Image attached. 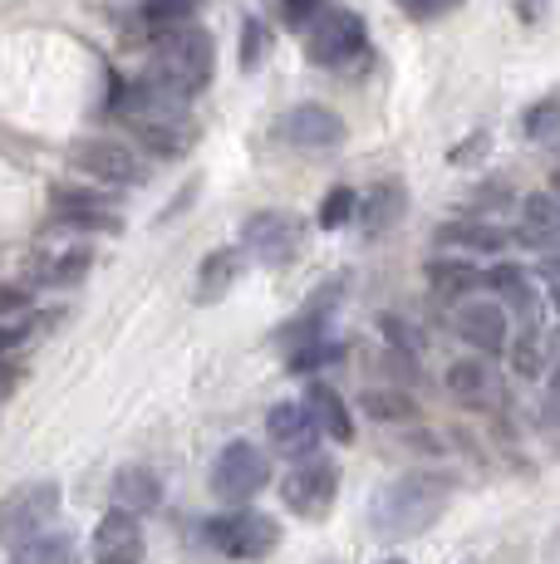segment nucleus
Segmentation results:
<instances>
[{"instance_id":"nucleus-1","label":"nucleus","mask_w":560,"mask_h":564,"mask_svg":"<svg viewBox=\"0 0 560 564\" xmlns=\"http://www.w3.org/2000/svg\"><path fill=\"white\" fill-rule=\"evenodd\" d=\"M452 491H457V481H452L448 471H403L398 481H389L379 496H374L369 506V525L379 540H413L423 535V530H433L438 520H443Z\"/></svg>"},{"instance_id":"nucleus-2","label":"nucleus","mask_w":560,"mask_h":564,"mask_svg":"<svg viewBox=\"0 0 560 564\" xmlns=\"http://www.w3.org/2000/svg\"><path fill=\"white\" fill-rule=\"evenodd\" d=\"M187 99H177L172 89L148 74V79H133L128 89H118L114 108L128 118V128L138 133V143L153 148L158 158H182L192 143H197V123L187 118Z\"/></svg>"},{"instance_id":"nucleus-3","label":"nucleus","mask_w":560,"mask_h":564,"mask_svg":"<svg viewBox=\"0 0 560 564\" xmlns=\"http://www.w3.org/2000/svg\"><path fill=\"white\" fill-rule=\"evenodd\" d=\"M212 69H217V45L212 35L192 20V25H177V30H163L153 45V79L172 89L177 99H192L212 84Z\"/></svg>"},{"instance_id":"nucleus-4","label":"nucleus","mask_w":560,"mask_h":564,"mask_svg":"<svg viewBox=\"0 0 560 564\" xmlns=\"http://www.w3.org/2000/svg\"><path fill=\"white\" fill-rule=\"evenodd\" d=\"M60 501H64L60 481H25V486H15V491L0 501V545L20 550L25 540L45 535L50 520L60 516Z\"/></svg>"},{"instance_id":"nucleus-5","label":"nucleus","mask_w":560,"mask_h":564,"mask_svg":"<svg viewBox=\"0 0 560 564\" xmlns=\"http://www.w3.org/2000/svg\"><path fill=\"white\" fill-rule=\"evenodd\" d=\"M271 486V457L256 442H226L222 457L212 462V496L226 506H246Z\"/></svg>"},{"instance_id":"nucleus-6","label":"nucleus","mask_w":560,"mask_h":564,"mask_svg":"<svg viewBox=\"0 0 560 564\" xmlns=\"http://www.w3.org/2000/svg\"><path fill=\"white\" fill-rule=\"evenodd\" d=\"M207 545L226 560H266L280 545V525L266 511H226L207 520Z\"/></svg>"},{"instance_id":"nucleus-7","label":"nucleus","mask_w":560,"mask_h":564,"mask_svg":"<svg viewBox=\"0 0 560 564\" xmlns=\"http://www.w3.org/2000/svg\"><path fill=\"white\" fill-rule=\"evenodd\" d=\"M335 496H340V466L330 457H320V452L315 457H300L286 471V481H280V501L300 520H320L335 506Z\"/></svg>"},{"instance_id":"nucleus-8","label":"nucleus","mask_w":560,"mask_h":564,"mask_svg":"<svg viewBox=\"0 0 560 564\" xmlns=\"http://www.w3.org/2000/svg\"><path fill=\"white\" fill-rule=\"evenodd\" d=\"M364 45H369V30H364V15H354V10H325L305 35V54L315 64H330V69L359 59Z\"/></svg>"},{"instance_id":"nucleus-9","label":"nucleus","mask_w":560,"mask_h":564,"mask_svg":"<svg viewBox=\"0 0 560 564\" xmlns=\"http://www.w3.org/2000/svg\"><path fill=\"white\" fill-rule=\"evenodd\" d=\"M300 231L305 221L295 212H256L241 226V256H256L261 265H286L300 251Z\"/></svg>"},{"instance_id":"nucleus-10","label":"nucleus","mask_w":560,"mask_h":564,"mask_svg":"<svg viewBox=\"0 0 560 564\" xmlns=\"http://www.w3.org/2000/svg\"><path fill=\"white\" fill-rule=\"evenodd\" d=\"M89 555H94V564H143L148 540H143L138 516H128V511H118V506H114V511L94 525Z\"/></svg>"},{"instance_id":"nucleus-11","label":"nucleus","mask_w":560,"mask_h":564,"mask_svg":"<svg viewBox=\"0 0 560 564\" xmlns=\"http://www.w3.org/2000/svg\"><path fill=\"white\" fill-rule=\"evenodd\" d=\"M60 221L74 231H118V197L94 187H55L50 192Z\"/></svg>"},{"instance_id":"nucleus-12","label":"nucleus","mask_w":560,"mask_h":564,"mask_svg":"<svg viewBox=\"0 0 560 564\" xmlns=\"http://www.w3.org/2000/svg\"><path fill=\"white\" fill-rule=\"evenodd\" d=\"M452 329H457V339L472 344L477 354H502L511 324H506V310L497 300H462V305L452 310Z\"/></svg>"},{"instance_id":"nucleus-13","label":"nucleus","mask_w":560,"mask_h":564,"mask_svg":"<svg viewBox=\"0 0 560 564\" xmlns=\"http://www.w3.org/2000/svg\"><path fill=\"white\" fill-rule=\"evenodd\" d=\"M340 295H344V280H325V285H320L315 295L305 300V310H300L295 319L280 324L276 344H286V349H300V344L330 339V319H335V310H340Z\"/></svg>"},{"instance_id":"nucleus-14","label":"nucleus","mask_w":560,"mask_h":564,"mask_svg":"<svg viewBox=\"0 0 560 564\" xmlns=\"http://www.w3.org/2000/svg\"><path fill=\"white\" fill-rule=\"evenodd\" d=\"M280 133L295 148H310V153H325V148L344 143V118L325 104H295L286 118H280Z\"/></svg>"},{"instance_id":"nucleus-15","label":"nucleus","mask_w":560,"mask_h":564,"mask_svg":"<svg viewBox=\"0 0 560 564\" xmlns=\"http://www.w3.org/2000/svg\"><path fill=\"white\" fill-rule=\"evenodd\" d=\"M69 162L79 172H89L94 182H143L148 177V167L138 162L133 148H123V143H74V153Z\"/></svg>"},{"instance_id":"nucleus-16","label":"nucleus","mask_w":560,"mask_h":564,"mask_svg":"<svg viewBox=\"0 0 560 564\" xmlns=\"http://www.w3.org/2000/svg\"><path fill=\"white\" fill-rule=\"evenodd\" d=\"M266 437L280 457L300 462V457H315V442H320V427L310 422V412L300 403H276L266 412Z\"/></svg>"},{"instance_id":"nucleus-17","label":"nucleus","mask_w":560,"mask_h":564,"mask_svg":"<svg viewBox=\"0 0 560 564\" xmlns=\"http://www.w3.org/2000/svg\"><path fill=\"white\" fill-rule=\"evenodd\" d=\"M482 290H492L502 310H516L526 319V329H536V310H541V300H536V285L521 265H511V260L492 265L487 275H482Z\"/></svg>"},{"instance_id":"nucleus-18","label":"nucleus","mask_w":560,"mask_h":564,"mask_svg":"<svg viewBox=\"0 0 560 564\" xmlns=\"http://www.w3.org/2000/svg\"><path fill=\"white\" fill-rule=\"evenodd\" d=\"M448 393L462 408H497L502 403V383L482 359H462L448 368Z\"/></svg>"},{"instance_id":"nucleus-19","label":"nucleus","mask_w":560,"mask_h":564,"mask_svg":"<svg viewBox=\"0 0 560 564\" xmlns=\"http://www.w3.org/2000/svg\"><path fill=\"white\" fill-rule=\"evenodd\" d=\"M114 506L128 516H148L163 506V481H158L153 466H123L114 476Z\"/></svg>"},{"instance_id":"nucleus-20","label":"nucleus","mask_w":560,"mask_h":564,"mask_svg":"<svg viewBox=\"0 0 560 564\" xmlns=\"http://www.w3.org/2000/svg\"><path fill=\"white\" fill-rule=\"evenodd\" d=\"M310 422L320 427V437H335V442H354V417H349V403L335 393L330 383H310L305 388V403Z\"/></svg>"},{"instance_id":"nucleus-21","label":"nucleus","mask_w":560,"mask_h":564,"mask_svg":"<svg viewBox=\"0 0 560 564\" xmlns=\"http://www.w3.org/2000/svg\"><path fill=\"white\" fill-rule=\"evenodd\" d=\"M403 212H408V192H403V182H398V177L374 182L369 197L359 202V221L369 226L374 236H379V231H394V226L403 221Z\"/></svg>"},{"instance_id":"nucleus-22","label":"nucleus","mask_w":560,"mask_h":564,"mask_svg":"<svg viewBox=\"0 0 560 564\" xmlns=\"http://www.w3.org/2000/svg\"><path fill=\"white\" fill-rule=\"evenodd\" d=\"M241 270H246V256L241 251H212L207 260H202V270H197V300L202 305H217V300L226 295V290L241 280Z\"/></svg>"},{"instance_id":"nucleus-23","label":"nucleus","mask_w":560,"mask_h":564,"mask_svg":"<svg viewBox=\"0 0 560 564\" xmlns=\"http://www.w3.org/2000/svg\"><path fill=\"white\" fill-rule=\"evenodd\" d=\"M10 564H79V540L69 530H45V535L25 540Z\"/></svg>"},{"instance_id":"nucleus-24","label":"nucleus","mask_w":560,"mask_h":564,"mask_svg":"<svg viewBox=\"0 0 560 564\" xmlns=\"http://www.w3.org/2000/svg\"><path fill=\"white\" fill-rule=\"evenodd\" d=\"M438 241H443V246H467V251L492 256V251H506V241H511V236H506L502 226H492V221H448L443 231H438Z\"/></svg>"},{"instance_id":"nucleus-25","label":"nucleus","mask_w":560,"mask_h":564,"mask_svg":"<svg viewBox=\"0 0 560 564\" xmlns=\"http://www.w3.org/2000/svg\"><path fill=\"white\" fill-rule=\"evenodd\" d=\"M359 408L369 412L374 422H413V417H418L413 393H403L398 383H374L369 393L359 398Z\"/></svg>"},{"instance_id":"nucleus-26","label":"nucleus","mask_w":560,"mask_h":564,"mask_svg":"<svg viewBox=\"0 0 560 564\" xmlns=\"http://www.w3.org/2000/svg\"><path fill=\"white\" fill-rule=\"evenodd\" d=\"M428 280H433L438 295H472V290H482V270H472L467 260H448V256L428 260Z\"/></svg>"},{"instance_id":"nucleus-27","label":"nucleus","mask_w":560,"mask_h":564,"mask_svg":"<svg viewBox=\"0 0 560 564\" xmlns=\"http://www.w3.org/2000/svg\"><path fill=\"white\" fill-rule=\"evenodd\" d=\"M197 6H202V0H143V6H138V15H143V25H153L158 35H163V30L192 25V20H197Z\"/></svg>"},{"instance_id":"nucleus-28","label":"nucleus","mask_w":560,"mask_h":564,"mask_svg":"<svg viewBox=\"0 0 560 564\" xmlns=\"http://www.w3.org/2000/svg\"><path fill=\"white\" fill-rule=\"evenodd\" d=\"M344 359V344L340 339H315V344H300V349H290L286 368L290 373H320V368L340 364Z\"/></svg>"},{"instance_id":"nucleus-29","label":"nucleus","mask_w":560,"mask_h":564,"mask_svg":"<svg viewBox=\"0 0 560 564\" xmlns=\"http://www.w3.org/2000/svg\"><path fill=\"white\" fill-rule=\"evenodd\" d=\"M511 349V368L521 378H541V368H546V339L536 329H526L516 344H506Z\"/></svg>"},{"instance_id":"nucleus-30","label":"nucleus","mask_w":560,"mask_h":564,"mask_svg":"<svg viewBox=\"0 0 560 564\" xmlns=\"http://www.w3.org/2000/svg\"><path fill=\"white\" fill-rule=\"evenodd\" d=\"M84 275H89V251H64L55 260H45V270H40L45 285H79Z\"/></svg>"},{"instance_id":"nucleus-31","label":"nucleus","mask_w":560,"mask_h":564,"mask_svg":"<svg viewBox=\"0 0 560 564\" xmlns=\"http://www.w3.org/2000/svg\"><path fill=\"white\" fill-rule=\"evenodd\" d=\"M354 212H359L354 187H335V192H325V202H320V226H325V231H335V226H344Z\"/></svg>"},{"instance_id":"nucleus-32","label":"nucleus","mask_w":560,"mask_h":564,"mask_svg":"<svg viewBox=\"0 0 560 564\" xmlns=\"http://www.w3.org/2000/svg\"><path fill=\"white\" fill-rule=\"evenodd\" d=\"M560 133V99H541L526 108V138H536V143H546V138Z\"/></svg>"},{"instance_id":"nucleus-33","label":"nucleus","mask_w":560,"mask_h":564,"mask_svg":"<svg viewBox=\"0 0 560 564\" xmlns=\"http://www.w3.org/2000/svg\"><path fill=\"white\" fill-rule=\"evenodd\" d=\"M266 50H271V30H266L261 20H246L241 25V69H256Z\"/></svg>"},{"instance_id":"nucleus-34","label":"nucleus","mask_w":560,"mask_h":564,"mask_svg":"<svg viewBox=\"0 0 560 564\" xmlns=\"http://www.w3.org/2000/svg\"><path fill=\"white\" fill-rule=\"evenodd\" d=\"M384 334H389V344L398 354H418V349H423V329H418V324H403L398 314L384 319Z\"/></svg>"},{"instance_id":"nucleus-35","label":"nucleus","mask_w":560,"mask_h":564,"mask_svg":"<svg viewBox=\"0 0 560 564\" xmlns=\"http://www.w3.org/2000/svg\"><path fill=\"white\" fill-rule=\"evenodd\" d=\"M452 6H462V0H398V10L413 20H438V15H448Z\"/></svg>"},{"instance_id":"nucleus-36","label":"nucleus","mask_w":560,"mask_h":564,"mask_svg":"<svg viewBox=\"0 0 560 564\" xmlns=\"http://www.w3.org/2000/svg\"><path fill=\"white\" fill-rule=\"evenodd\" d=\"M280 6H286L290 25H315V20L325 15V0H280Z\"/></svg>"},{"instance_id":"nucleus-37","label":"nucleus","mask_w":560,"mask_h":564,"mask_svg":"<svg viewBox=\"0 0 560 564\" xmlns=\"http://www.w3.org/2000/svg\"><path fill=\"white\" fill-rule=\"evenodd\" d=\"M25 310H30V290L0 285V314H25Z\"/></svg>"},{"instance_id":"nucleus-38","label":"nucleus","mask_w":560,"mask_h":564,"mask_svg":"<svg viewBox=\"0 0 560 564\" xmlns=\"http://www.w3.org/2000/svg\"><path fill=\"white\" fill-rule=\"evenodd\" d=\"M20 378H25V373H20L15 364H6V359H0V403H6V398L20 388Z\"/></svg>"},{"instance_id":"nucleus-39","label":"nucleus","mask_w":560,"mask_h":564,"mask_svg":"<svg viewBox=\"0 0 560 564\" xmlns=\"http://www.w3.org/2000/svg\"><path fill=\"white\" fill-rule=\"evenodd\" d=\"M15 344H25V324H0V354H10Z\"/></svg>"},{"instance_id":"nucleus-40","label":"nucleus","mask_w":560,"mask_h":564,"mask_svg":"<svg viewBox=\"0 0 560 564\" xmlns=\"http://www.w3.org/2000/svg\"><path fill=\"white\" fill-rule=\"evenodd\" d=\"M546 422H556L560 427V398H546Z\"/></svg>"},{"instance_id":"nucleus-41","label":"nucleus","mask_w":560,"mask_h":564,"mask_svg":"<svg viewBox=\"0 0 560 564\" xmlns=\"http://www.w3.org/2000/svg\"><path fill=\"white\" fill-rule=\"evenodd\" d=\"M546 354H556V364H560V329L551 334V339H546Z\"/></svg>"},{"instance_id":"nucleus-42","label":"nucleus","mask_w":560,"mask_h":564,"mask_svg":"<svg viewBox=\"0 0 560 564\" xmlns=\"http://www.w3.org/2000/svg\"><path fill=\"white\" fill-rule=\"evenodd\" d=\"M551 398H560V364H556V373H551Z\"/></svg>"},{"instance_id":"nucleus-43","label":"nucleus","mask_w":560,"mask_h":564,"mask_svg":"<svg viewBox=\"0 0 560 564\" xmlns=\"http://www.w3.org/2000/svg\"><path fill=\"white\" fill-rule=\"evenodd\" d=\"M551 187H556V192H551V197L560 202V172H556V177H551Z\"/></svg>"},{"instance_id":"nucleus-44","label":"nucleus","mask_w":560,"mask_h":564,"mask_svg":"<svg viewBox=\"0 0 560 564\" xmlns=\"http://www.w3.org/2000/svg\"><path fill=\"white\" fill-rule=\"evenodd\" d=\"M551 300H556V310H560V285H556V290H551Z\"/></svg>"},{"instance_id":"nucleus-45","label":"nucleus","mask_w":560,"mask_h":564,"mask_svg":"<svg viewBox=\"0 0 560 564\" xmlns=\"http://www.w3.org/2000/svg\"><path fill=\"white\" fill-rule=\"evenodd\" d=\"M467 564H492V560H467Z\"/></svg>"},{"instance_id":"nucleus-46","label":"nucleus","mask_w":560,"mask_h":564,"mask_svg":"<svg viewBox=\"0 0 560 564\" xmlns=\"http://www.w3.org/2000/svg\"><path fill=\"white\" fill-rule=\"evenodd\" d=\"M384 564H403V560H384Z\"/></svg>"}]
</instances>
